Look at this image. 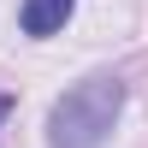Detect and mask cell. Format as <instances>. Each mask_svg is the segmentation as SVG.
Returning <instances> with one entry per match:
<instances>
[{
    "instance_id": "3957f363",
    "label": "cell",
    "mask_w": 148,
    "mask_h": 148,
    "mask_svg": "<svg viewBox=\"0 0 148 148\" xmlns=\"http://www.w3.org/2000/svg\"><path fill=\"white\" fill-rule=\"evenodd\" d=\"M12 107H18V101H12L6 89H0V125H6V113H12Z\"/></svg>"
},
{
    "instance_id": "7a4b0ae2",
    "label": "cell",
    "mask_w": 148,
    "mask_h": 148,
    "mask_svg": "<svg viewBox=\"0 0 148 148\" xmlns=\"http://www.w3.org/2000/svg\"><path fill=\"white\" fill-rule=\"evenodd\" d=\"M71 12H77V0H24L18 6V30L36 36V42H47V36H59L71 24Z\"/></svg>"
},
{
    "instance_id": "6da1fadb",
    "label": "cell",
    "mask_w": 148,
    "mask_h": 148,
    "mask_svg": "<svg viewBox=\"0 0 148 148\" xmlns=\"http://www.w3.org/2000/svg\"><path fill=\"white\" fill-rule=\"evenodd\" d=\"M125 77L119 71H89L77 77L53 107H47V148H107L125 113Z\"/></svg>"
}]
</instances>
